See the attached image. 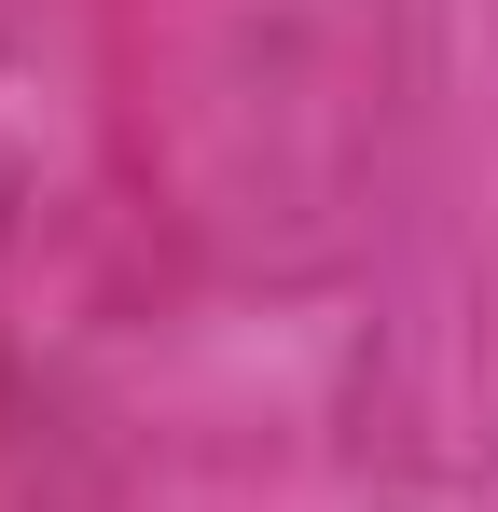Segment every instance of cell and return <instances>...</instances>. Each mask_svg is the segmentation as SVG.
Returning a JSON list of instances; mask_svg holds the SVG:
<instances>
[]
</instances>
